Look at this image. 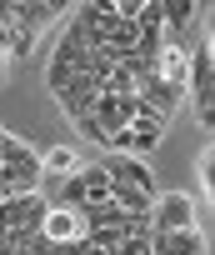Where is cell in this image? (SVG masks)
<instances>
[{"instance_id": "6da1fadb", "label": "cell", "mask_w": 215, "mask_h": 255, "mask_svg": "<svg viewBox=\"0 0 215 255\" xmlns=\"http://www.w3.org/2000/svg\"><path fill=\"white\" fill-rule=\"evenodd\" d=\"M185 100L195 105L200 130H215V45L195 40L185 60Z\"/></svg>"}, {"instance_id": "7a4b0ae2", "label": "cell", "mask_w": 215, "mask_h": 255, "mask_svg": "<svg viewBox=\"0 0 215 255\" xmlns=\"http://www.w3.org/2000/svg\"><path fill=\"white\" fill-rule=\"evenodd\" d=\"M75 75H95V60H90L85 30L70 20V25H65V35H60V45L50 50V65H45V85H50V95H55L65 80H75Z\"/></svg>"}, {"instance_id": "3957f363", "label": "cell", "mask_w": 215, "mask_h": 255, "mask_svg": "<svg viewBox=\"0 0 215 255\" xmlns=\"http://www.w3.org/2000/svg\"><path fill=\"white\" fill-rule=\"evenodd\" d=\"M100 170L110 175L115 185H130V190H140V195H150V200L160 195V185H155L150 165H145V160H135V155H115V150H110V155L100 160Z\"/></svg>"}, {"instance_id": "277c9868", "label": "cell", "mask_w": 215, "mask_h": 255, "mask_svg": "<svg viewBox=\"0 0 215 255\" xmlns=\"http://www.w3.org/2000/svg\"><path fill=\"white\" fill-rule=\"evenodd\" d=\"M150 230H195V200L170 190L150 200Z\"/></svg>"}, {"instance_id": "5b68a950", "label": "cell", "mask_w": 215, "mask_h": 255, "mask_svg": "<svg viewBox=\"0 0 215 255\" xmlns=\"http://www.w3.org/2000/svg\"><path fill=\"white\" fill-rule=\"evenodd\" d=\"M95 95H100V80H95V75H75V80H65V85L55 90V100H60V110H65V120H70V125L90 115Z\"/></svg>"}, {"instance_id": "8992f818", "label": "cell", "mask_w": 215, "mask_h": 255, "mask_svg": "<svg viewBox=\"0 0 215 255\" xmlns=\"http://www.w3.org/2000/svg\"><path fill=\"white\" fill-rule=\"evenodd\" d=\"M135 95H140L150 110H160L165 120H175V110L185 105V85H175V80H160V75H145V80L135 85Z\"/></svg>"}, {"instance_id": "52a82bcc", "label": "cell", "mask_w": 215, "mask_h": 255, "mask_svg": "<svg viewBox=\"0 0 215 255\" xmlns=\"http://www.w3.org/2000/svg\"><path fill=\"white\" fill-rule=\"evenodd\" d=\"M200 230H150V255H200Z\"/></svg>"}, {"instance_id": "ba28073f", "label": "cell", "mask_w": 215, "mask_h": 255, "mask_svg": "<svg viewBox=\"0 0 215 255\" xmlns=\"http://www.w3.org/2000/svg\"><path fill=\"white\" fill-rule=\"evenodd\" d=\"M40 235H45V240H55V245H70V240H80V235H85V225H80V215H75V210L50 205V215H45Z\"/></svg>"}, {"instance_id": "9c48e42d", "label": "cell", "mask_w": 215, "mask_h": 255, "mask_svg": "<svg viewBox=\"0 0 215 255\" xmlns=\"http://www.w3.org/2000/svg\"><path fill=\"white\" fill-rule=\"evenodd\" d=\"M80 180H85V205L110 200V175H105L100 165H80Z\"/></svg>"}, {"instance_id": "30bf717a", "label": "cell", "mask_w": 215, "mask_h": 255, "mask_svg": "<svg viewBox=\"0 0 215 255\" xmlns=\"http://www.w3.org/2000/svg\"><path fill=\"white\" fill-rule=\"evenodd\" d=\"M40 170H45V175H50V180H65V175H75V170H80V165H75V155H70V150H65V145H55V150H50V155H40Z\"/></svg>"}, {"instance_id": "8fae6325", "label": "cell", "mask_w": 215, "mask_h": 255, "mask_svg": "<svg viewBox=\"0 0 215 255\" xmlns=\"http://www.w3.org/2000/svg\"><path fill=\"white\" fill-rule=\"evenodd\" d=\"M0 25L10 30V55H15V60H25V55H30V45H35V30H25V25H15V20H0Z\"/></svg>"}, {"instance_id": "7c38bea8", "label": "cell", "mask_w": 215, "mask_h": 255, "mask_svg": "<svg viewBox=\"0 0 215 255\" xmlns=\"http://www.w3.org/2000/svg\"><path fill=\"white\" fill-rule=\"evenodd\" d=\"M195 170H200V185H205V195H210V190H215V150H210V145L200 150V160H195Z\"/></svg>"}, {"instance_id": "4fadbf2b", "label": "cell", "mask_w": 215, "mask_h": 255, "mask_svg": "<svg viewBox=\"0 0 215 255\" xmlns=\"http://www.w3.org/2000/svg\"><path fill=\"white\" fill-rule=\"evenodd\" d=\"M60 255H100V250L85 245V240H70V245H60Z\"/></svg>"}, {"instance_id": "5bb4252c", "label": "cell", "mask_w": 215, "mask_h": 255, "mask_svg": "<svg viewBox=\"0 0 215 255\" xmlns=\"http://www.w3.org/2000/svg\"><path fill=\"white\" fill-rule=\"evenodd\" d=\"M5 65H10V60H5V55H0V85H5Z\"/></svg>"}, {"instance_id": "9a60e30c", "label": "cell", "mask_w": 215, "mask_h": 255, "mask_svg": "<svg viewBox=\"0 0 215 255\" xmlns=\"http://www.w3.org/2000/svg\"><path fill=\"white\" fill-rule=\"evenodd\" d=\"M0 255H15V250H10V245H5V240H0Z\"/></svg>"}, {"instance_id": "2e32d148", "label": "cell", "mask_w": 215, "mask_h": 255, "mask_svg": "<svg viewBox=\"0 0 215 255\" xmlns=\"http://www.w3.org/2000/svg\"><path fill=\"white\" fill-rule=\"evenodd\" d=\"M0 140H5V130H0Z\"/></svg>"}]
</instances>
